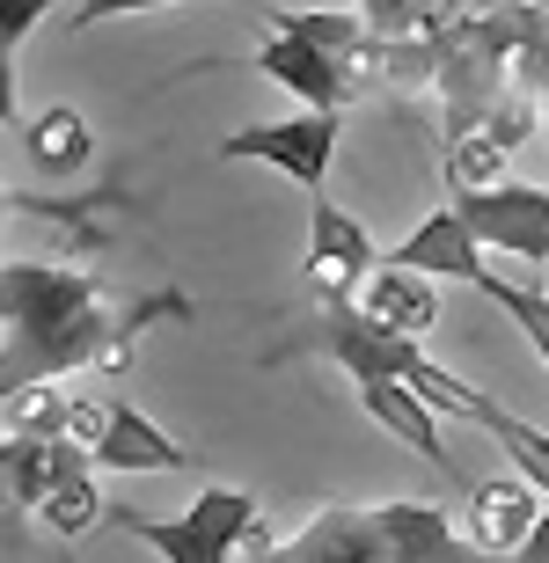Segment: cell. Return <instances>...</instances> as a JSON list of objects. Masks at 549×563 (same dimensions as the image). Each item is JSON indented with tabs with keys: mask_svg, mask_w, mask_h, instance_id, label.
<instances>
[{
	"mask_svg": "<svg viewBox=\"0 0 549 563\" xmlns=\"http://www.w3.org/2000/svg\"><path fill=\"white\" fill-rule=\"evenodd\" d=\"M352 300H360L366 314H381L388 330H410V336H425L440 322V278L410 272V264H388V256L366 272V286L352 292Z\"/></svg>",
	"mask_w": 549,
	"mask_h": 563,
	"instance_id": "14",
	"label": "cell"
},
{
	"mask_svg": "<svg viewBox=\"0 0 549 563\" xmlns=\"http://www.w3.org/2000/svg\"><path fill=\"white\" fill-rule=\"evenodd\" d=\"M190 314L176 292H118L74 264H0V402L30 380L59 374H118L132 336Z\"/></svg>",
	"mask_w": 549,
	"mask_h": 563,
	"instance_id": "1",
	"label": "cell"
},
{
	"mask_svg": "<svg viewBox=\"0 0 549 563\" xmlns=\"http://www.w3.org/2000/svg\"><path fill=\"white\" fill-rule=\"evenodd\" d=\"M125 527L147 549H162L169 563H220V556H234L242 534L256 527V498L234 490V483H206V490L190 498V512H176V520H140V512H125Z\"/></svg>",
	"mask_w": 549,
	"mask_h": 563,
	"instance_id": "4",
	"label": "cell"
},
{
	"mask_svg": "<svg viewBox=\"0 0 549 563\" xmlns=\"http://www.w3.org/2000/svg\"><path fill=\"white\" fill-rule=\"evenodd\" d=\"M147 8H176V0H81L66 30H96V22H118V15H147Z\"/></svg>",
	"mask_w": 549,
	"mask_h": 563,
	"instance_id": "22",
	"label": "cell"
},
{
	"mask_svg": "<svg viewBox=\"0 0 549 563\" xmlns=\"http://www.w3.org/2000/svg\"><path fill=\"white\" fill-rule=\"evenodd\" d=\"M272 30H294V37H316L330 44L344 66H352V52H360L366 37H374V22L352 8V15H338V8H272Z\"/></svg>",
	"mask_w": 549,
	"mask_h": 563,
	"instance_id": "17",
	"label": "cell"
},
{
	"mask_svg": "<svg viewBox=\"0 0 549 563\" xmlns=\"http://www.w3.org/2000/svg\"><path fill=\"white\" fill-rule=\"evenodd\" d=\"M542 505H549V490H542V483H528L520 468H513L506 483H476V490H469V549L513 556Z\"/></svg>",
	"mask_w": 549,
	"mask_h": 563,
	"instance_id": "12",
	"label": "cell"
},
{
	"mask_svg": "<svg viewBox=\"0 0 549 563\" xmlns=\"http://www.w3.org/2000/svg\"><path fill=\"white\" fill-rule=\"evenodd\" d=\"M220 162H264L278 176H294L300 190H322L330 162H338V110H300V118H272V125H242L220 140Z\"/></svg>",
	"mask_w": 549,
	"mask_h": 563,
	"instance_id": "5",
	"label": "cell"
},
{
	"mask_svg": "<svg viewBox=\"0 0 549 563\" xmlns=\"http://www.w3.org/2000/svg\"><path fill=\"white\" fill-rule=\"evenodd\" d=\"M476 292H484V300H498V308H506L513 322H520V336H528V344H535V358L549 366V292H535V286H513V278H498V272H491Z\"/></svg>",
	"mask_w": 549,
	"mask_h": 563,
	"instance_id": "19",
	"label": "cell"
},
{
	"mask_svg": "<svg viewBox=\"0 0 549 563\" xmlns=\"http://www.w3.org/2000/svg\"><path fill=\"white\" fill-rule=\"evenodd\" d=\"M278 556L294 563H316V556H344V563H440V556H462V534L447 520L440 505H338V512H316V520L286 534Z\"/></svg>",
	"mask_w": 549,
	"mask_h": 563,
	"instance_id": "3",
	"label": "cell"
},
{
	"mask_svg": "<svg viewBox=\"0 0 549 563\" xmlns=\"http://www.w3.org/2000/svg\"><path fill=\"white\" fill-rule=\"evenodd\" d=\"M374 264H381L374 234L344 206H330L322 190H308V286H316V300H352Z\"/></svg>",
	"mask_w": 549,
	"mask_h": 563,
	"instance_id": "7",
	"label": "cell"
},
{
	"mask_svg": "<svg viewBox=\"0 0 549 563\" xmlns=\"http://www.w3.org/2000/svg\"><path fill=\"white\" fill-rule=\"evenodd\" d=\"M454 206H462V220L476 228L484 250L520 256V264H549V190L542 184L498 176L484 190H454Z\"/></svg>",
	"mask_w": 549,
	"mask_h": 563,
	"instance_id": "6",
	"label": "cell"
},
{
	"mask_svg": "<svg viewBox=\"0 0 549 563\" xmlns=\"http://www.w3.org/2000/svg\"><path fill=\"white\" fill-rule=\"evenodd\" d=\"M37 520L52 527V534H88V527L103 520L96 454H88L81 439H59V446H52V483H44V498H37Z\"/></svg>",
	"mask_w": 549,
	"mask_h": 563,
	"instance_id": "13",
	"label": "cell"
},
{
	"mask_svg": "<svg viewBox=\"0 0 549 563\" xmlns=\"http://www.w3.org/2000/svg\"><path fill=\"white\" fill-rule=\"evenodd\" d=\"M52 8H59V0H0V52L15 59L22 37H30V30H37V22L52 15Z\"/></svg>",
	"mask_w": 549,
	"mask_h": 563,
	"instance_id": "21",
	"label": "cell"
},
{
	"mask_svg": "<svg viewBox=\"0 0 549 563\" xmlns=\"http://www.w3.org/2000/svg\"><path fill=\"white\" fill-rule=\"evenodd\" d=\"M0 512H15V490H8V468H0Z\"/></svg>",
	"mask_w": 549,
	"mask_h": 563,
	"instance_id": "26",
	"label": "cell"
},
{
	"mask_svg": "<svg viewBox=\"0 0 549 563\" xmlns=\"http://www.w3.org/2000/svg\"><path fill=\"white\" fill-rule=\"evenodd\" d=\"M256 74H264V81H278V88H294L300 103H316V110H344L352 96H360L352 66H344L330 44L294 37V30H278L272 44H256Z\"/></svg>",
	"mask_w": 549,
	"mask_h": 563,
	"instance_id": "9",
	"label": "cell"
},
{
	"mask_svg": "<svg viewBox=\"0 0 549 563\" xmlns=\"http://www.w3.org/2000/svg\"><path fill=\"white\" fill-rule=\"evenodd\" d=\"M513 556H528V563H549V505L535 512V527L520 534V549H513Z\"/></svg>",
	"mask_w": 549,
	"mask_h": 563,
	"instance_id": "24",
	"label": "cell"
},
{
	"mask_svg": "<svg viewBox=\"0 0 549 563\" xmlns=\"http://www.w3.org/2000/svg\"><path fill=\"white\" fill-rule=\"evenodd\" d=\"M22 146H30V162H37L44 176H74V168H88L96 132H88V118L74 103H52L44 118H30V125H22Z\"/></svg>",
	"mask_w": 549,
	"mask_h": 563,
	"instance_id": "15",
	"label": "cell"
},
{
	"mask_svg": "<svg viewBox=\"0 0 549 563\" xmlns=\"http://www.w3.org/2000/svg\"><path fill=\"white\" fill-rule=\"evenodd\" d=\"M484 432L498 439V446H506V461H513V468H520V476H528V483H542V490H549V432H542V424L513 418L506 402H498V410H491V424H484Z\"/></svg>",
	"mask_w": 549,
	"mask_h": 563,
	"instance_id": "18",
	"label": "cell"
},
{
	"mask_svg": "<svg viewBox=\"0 0 549 563\" xmlns=\"http://www.w3.org/2000/svg\"><path fill=\"white\" fill-rule=\"evenodd\" d=\"M506 162H513V146L498 140L491 125H469V132H454V140H447V184H454V190L498 184V176H506Z\"/></svg>",
	"mask_w": 549,
	"mask_h": 563,
	"instance_id": "16",
	"label": "cell"
},
{
	"mask_svg": "<svg viewBox=\"0 0 549 563\" xmlns=\"http://www.w3.org/2000/svg\"><path fill=\"white\" fill-rule=\"evenodd\" d=\"M286 352H322L338 358L352 380H410L440 418H469V424H491V410L498 402L484 396V388H469L454 366H440V358L418 352V336L410 330H388L381 314H366L360 300H322L316 314H308V330L286 344Z\"/></svg>",
	"mask_w": 549,
	"mask_h": 563,
	"instance_id": "2",
	"label": "cell"
},
{
	"mask_svg": "<svg viewBox=\"0 0 549 563\" xmlns=\"http://www.w3.org/2000/svg\"><path fill=\"white\" fill-rule=\"evenodd\" d=\"M388 264H410V272H425V278H454V286H484V278H491L484 242H476V228L462 220V206L425 212L418 228L388 250Z\"/></svg>",
	"mask_w": 549,
	"mask_h": 563,
	"instance_id": "10",
	"label": "cell"
},
{
	"mask_svg": "<svg viewBox=\"0 0 549 563\" xmlns=\"http://www.w3.org/2000/svg\"><path fill=\"white\" fill-rule=\"evenodd\" d=\"M66 402L74 396H59L52 380H30V388L8 396V418H15V432H30V439H66Z\"/></svg>",
	"mask_w": 549,
	"mask_h": 563,
	"instance_id": "20",
	"label": "cell"
},
{
	"mask_svg": "<svg viewBox=\"0 0 549 563\" xmlns=\"http://www.w3.org/2000/svg\"><path fill=\"white\" fill-rule=\"evenodd\" d=\"M96 468H118V476H147V468H190V446H176L154 418H140L125 396H96V432L81 439Z\"/></svg>",
	"mask_w": 549,
	"mask_h": 563,
	"instance_id": "8",
	"label": "cell"
},
{
	"mask_svg": "<svg viewBox=\"0 0 549 563\" xmlns=\"http://www.w3.org/2000/svg\"><path fill=\"white\" fill-rule=\"evenodd\" d=\"M0 125H15V59L0 52Z\"/></svg>",
	"mask_w": 549,
	"mask_h": 563,
	"instance_id": "25",
	"label": "cell"
},
{
	"mask_svg": "<svg viewBox=\"0 0 549 563\" xmlns=\"http://www.w3.org/2000/svg\"><path fill=\"white\" fill-rule=\"evenodd\" d=\"M360 410L381 424L388 439H403L410 454L425 461V468H440V476H462L454 468V454H447V439H440V410L410 388V380H360Z\"/></svg>",
	"mask_w": 549,
	"mask_h": 563,
	"instance_id": "11",
	"label": "cell"
},
{
	"mask_svg": "<svg viewBox=\"0 0 549 563\" xmlns=\"http://www.w3.org/2000/svg\"><path fill=\"white\" fill-rule=\"evenodd\" d=\"M81 206H96V198H15V190L0 184V220H8V212H37V220H74Z\"/></svg>",
	"mask_w": 549,
	"mask_h": 563,
	"instance_id": "23",
	"label": "cell"
}]
</instances>
